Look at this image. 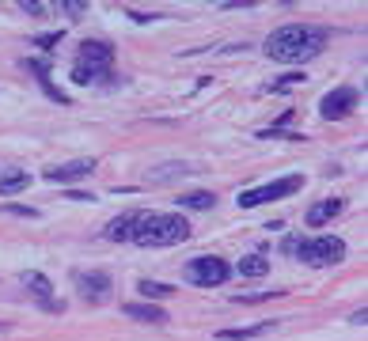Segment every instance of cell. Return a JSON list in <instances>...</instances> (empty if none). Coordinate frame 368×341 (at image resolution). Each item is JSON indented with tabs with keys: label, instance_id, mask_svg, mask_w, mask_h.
Listing matches in <instances>:
<instances>
[{
	"label": "cell",
	"instance_id": "cell-6",
	"mask_svg": "<svg viewBox=\"0 0 368 341\" xmlns=\"http://www.w3.org/2000/svg\"><path fill=\"white\" fill-rule=\"evenodd\" d=\"M182 273L197 288H217V284H224L232 277V266L224 258H217V254H201V258H190Z\"/></svg>",
	"mask_w": 368,
	"mask_h": 341
},
{
	"label": "cell",
	"instance_id": "cell-5",
	"mask_svg": "<svg viewBox=\"0 0 368 341\" xmlns=\"http://www.w3.org/2000/svg\"><path fill=\"white\" fill-rule=\"evenodd\" d=\"M300 186H304V175H285V179H273V182H266V186L247 190V194H239V197H236V201H239V209H258V205H266V201H281V197H293Z\"/></svg>",
	"mask_w": 368,
	"mask_h": 341
},
{
	"label": "cell",
	"instance_id": "cell-25",
	"mask_svg": "<svg viewBox=\"0 0 368 341\" xmlns=\"http://www.w3.org/2000/svg\"><path fill=\"white\" fill-rule=\"evenodd\" d=\"M19 8H23L27 16H42V12H46V4H42V0H23Z\"/></svg>",
	"mask_w": 368,
	"mask_h": 341
},
{
	"label": "cell",
	"instance_id": "cell-22",
	"mask_svg": "<svg viewBox=\"0 0 368 341\" xmlns=\"http://www.w3.org/2000/svg\"><path fill=\"white\" fill-rule=\"evenodd\" d=\"M58 8H61V12H65V16H69V19H80V16H84V12H88V4H84V0H61Z\"/></svg>",
	"mask_w": 368,
	"mask_h": 341
},
{
	"label": "cell",
	"instance_id": "cell-20",
	"mask_svg": "<svg viewBox=\"0 0 368 341\" xmlns=\"http://www.w3.org/2000/svg\"><path fill=\"white\" fill-rule=\"evenodd\" d=\"M0 212H4V216H19V220L38 216V209H31V205H0Z\"/></svg>",
	"mask_w": 368,
	"mask_h": 341
},
{
	"label": "cell",
	"instance_id": "cell-26",
	"mask_svg": "<svg viewBox=\"0 0 368 341\" xmlns=\"http://www.w3.org/2000/svg\"><path fill=\"white\" fill-rule=\"evenodd\" d=\"M0 330H4V323H0Z\"/></svg>",
	"mask_w": 368,
	"mask_h": 341
},
{
	"label": "cell",
	"instance_id": "cell-10",
	"mask_svg": "<svg viewBox=\"0 0 368 341\" xmlns=\"http://www.w3.org/2000/svg\"><path fill=\"white\" fill-rule=\"evenodd\" d=\"M91 170H95V160H69L61 167H49L46 170V182H76V179H88Z\"/></svg>",
	"mask_w": 368,
	"mask_h": 341
},
{
	"label": "cell",
	"instance_id": "cell-14",
	"mask_svg": "<svg viewBox=\"0 0 368 341\" xmlns=\"http://www.w3.org/2000/svg\"><path fill=\"white\" fill-rule=\"evenodd\" d=\"M133 224H137V212H125V216H114V220L107 224V231H103V236H107L110 243H122V239H130Z\"/></svg>",
	"mask_w": 368,
	"mask_h": 341
},
{
	"label": "cell",
	"instance_id": "cell-21",
	"mask_svg": "<svg viewBox=\"0 0 368 341\" xmlns=\"http://www.w3.org/2000/svg\"><path fill=\"white\" fill-rule=\"evenodd\" d=\"M190 167H182V163H167L164 170H152V182H167V179H175V175H186Z\"/></svg>",
	"mask_w": 368,
	"mask_h": 341
},
{
	"label": "cell",
	"instance_id": "cell-8",
	"mask_svg": "<svg viewBox=\"0 0 368 341\" xmlns=\"http://www.w3.org/2000/svg\"><path fill=\"white\" fill-rule=\"evenodd\" d=\"M76 281V288H80V296L84 300H91V303H103L110 296V273H103V269H91V273H76L73 277Z\"/></svg>",
	"mask_w": 368,
	"mask_h": 341
},
{
	"label": "cell",
	"instance_id": "cell-16",
	"mask_svg": "<svg viewBox=\"0 0 368 341\" xmlns=\"http://www.w3.org/2000/svg\"><path fill=\"white\" fill-rule=\"evenodd\" d=\"M239 277H266L270 273V258H262V254H247V258H239Z\"/></svg>",
	"mask_w": 368,
	"mask_h": 341
},
{
	"label": "cell",
	"instance_id": "cell-13",
	"mask_svg": "<svg viewBox=\"0 0 368 341\" xmlns=\"http://www.w3.org/2000/svg\"><path fill=\"white\" fill-rule=\"evenodd\" d=\"M273 330V323L266 318V323H258V326H239V330H221L217 338L221 341H251V338H262V333H270Z\"/></svg>",
	"mask_w": 368,
	"mask_h": 341
},
{
	"label": "cell",
	"instance_id": "cell-7",
	"mask_svg": "<svg viewBox=\"0 0 368 341\" xmlns=\"http://www.w3.org/2000/svg\"><path fill=\"white\" fill-rule=\"evenodd\" d=\"M353 106H357V91H353V88H334V91L323 95L319 114L327 118V122H342V118H349V114H353Z\"/></svg>",
	"mask_w": 368,
	"mask_h": 341
},
{
	"label": "cell",
	"instance_id": "cell-17",
	"mask_svg": "<svg viewBox=\"0 0 368 341\" xmlns=\"http://www.w3.org/2000/svg\"><path fill=\"white\" fill-rule=\"evenodd\" d=\"M175 205H182V209H213V205H217V197L209 194V190H194V194L175 197Z\"/></svg>",
	"mask_w": 368,
	"mask_h": 341
},
{
	"label": "cell",
	"instance_id": "cell-12",
	"mask_svg": "<svg viewBox=\"0 0 368 341\" xmlns=\"http://www.w3.org/2000/svg\"><path fill=\"white\" fill-rule=\"evenodd\" d=\"M27 186H31V175L19 170V167H8L4 175H0V197H12V194H19V190H27Z\"/></svg>",
	"mask_w": 368,
	"mask_h": 341
},
{
	"label": "cell",
	"instance_id": "cell-2",
	"mask_svg": "<svg viewBox=\"0 0 368 341\" xmlns=\"http://www.w3.org/2000/svg\"><path fill=\"white\" fill-rule=\"evenodd\" d=\"M130 239L140 247H175L190 239V224L179 212H145V216H137Z\"/></svg>",
	"mask_w": 368,
	"mask_h": 341
},
{
	"label": "cell",
	"instance_id": "cell-11",
	"mask_svg": "<svg viewBox=\"0 0 368 341\" xmlns=\"http://www.w3.org/2000/svg\"><path fill=\"white\" fill-rule=\"evenodd\" d=\"M338 212H342V201H338V197H327V201L311 205V209H308V216H304V224H308V227H323L327 220H334Z\"/></svg>",
	"mask_w": 368,
	"mask_h": 341
},
{
	"label": "cell",
	"instance_id": "cell-9",
	"mask_svg": "<svg viewBox=\"0 0 368 341\" xmlns=\"http://www.w3.org/2000/svg\"><path fill=\"white\" fill-rule=\"evenodd\" d=\"M23 288H27V292H31L46 311H65V303L53 300V284H49L42 273H34V269H31V273H23Z\"/></svg>",
	"mask_w": 368,
	"mask_h": 341
},
{
	"label": "cell",
	"instance_id": "cell-15",
	"mask_svg": "<svg viewBox=\"0 0 368 341\" xmlns=\"http://www.w3.org/2000/svg\"><path fill=\"white\" fill-rule=\"evenodd\" d=\"M125 315L137 318V323H152V326L167 323V315L160 307H152V303H125Z\"/></svg>",
	"mask_w": 368,
	"mask_h": 341
},
{
	"label": "cell",
	"instance_id": "cell-3",
	"mask_svg": "<svg viewBox=\"0 0 368 341\" xmlns=\"http://www.w3.org/2000/svg\"><path fill=\"white\" fill-rule=\"evenodd\" d=\"M110 65H114V46L110 42H99L88 38L76 53V65H73V84H103V76H110Z\"/></svg>",
	"mask_w": 368,
	"mask_h": 341
},
{
	"label": "cell",
	"instance_id": "cell-24",
	"mask_svg": "<svg viewBox=\"0 0 368 341\" xmlns=\"http://www.w3.org/2000/svg\"><path fill=\"white\" fill-rule=\"evenodd\" d=\"M304 80H308V76H304V73H289V76H281V84H273L270 91H281V88H293V84H304Z\"/></svg>",
	"mask_w": 368,
	"mask_h": 341
},
{
	"label": "cell",
	"instance_id": "cell-4",
	"mask_svg": "<svg viewBox=\"0 0 368 341\" xmlns=\"http://www.w3.org/2000/svg\"><path fill=\"white\" fill-rule=\"evenodd\" d=\"M293 254H300L308 266H338L345 258V243L338 236H315V239H296Z\"/></svg>",
	"mask_w": 368,
	"mask_h": 341
},
{
	"label": "cell",
	"instance_id": "cell-18",
	"mask_svg": "<svg viewBox=\"0 0 368 341\" xmlns=\"http://www.w3.org/2000/svg\"><path fill=\"white\" fill-rule=\"evenodd\" d=\"M137 288H140V296H145V300H167V296L175 292L171 284H164V281H140Z\"/></svg>",
	"mask_w": 368,
	"mask_h": 341
},
{
	"label": "cell",
	"instance_id": "cell-1",
	"mask_svg": "<svg viewBox=\"0 0 368 341\" xmlns=\"http://www.w3.org/2000/svg\"><path fill=\"white\" fill-rule=\"evenodd\" d=\"M330 34L323 27H311V23H289L278 27V31L266 38V57L270 61H281V65H304L311 57H319L327 49Z\"/></svg>",
	"mask_w": 368,
	"mask_h": 341
},
{
	"label": "cell",
	"instance_id": "cell-23",
	"mask_svg": "<svg viewBox=\"0 0 368 341\" xmlns=\"http://www.w3.org/2000/svg\"><path fill=\"white\" fill-rule=\"evenodd\" d=\"M270 296H278V288H270V292H258V296H232V303H262V300H270Z\"/></svg>",
	"mask_w": 368,
	"mask_h": 341
},
{
	"label": "cell",
	"instance_id": "cell-19",
	"mask_svg": "<svg viewBox=\"0 0 368 341\" xmlns=\"http://www.w3.org/2000/svg\"><path fill=\"white\" fill-rule=\"evenodd\" d=\"M31 46H38L42 53H53V49L61 46V31H53V34H38V38H31Z\"/></svg>",
	"mask_w": 368,
	"mask_h": 341
}]
</instances>
